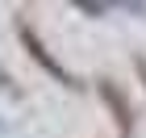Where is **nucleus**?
<instances>
[{
    "mask_svg": "<svg viewBox=\"0 0 146 138\" xmlns=\"http://www.w3.org/2000/svg\"><path fill=\"white\" fill-rule=\"evenodd\" d=\"M134 71H138V80H142V88H146V55L134 59Z\"/></svg>",
    "mask_w": 146,
    "mask_h": 138,
    "instance_id": "4",
    "label": "nucleus"
},
{
    "mask_svg": "<svg viewBox=\"0 0 146 138\" xmlns=\"http://www.w3.org/2000/svg\"><path fill=\"white\" fill-rule=\"evenodd\" d=\"M17 38H21L25 55L34 59V63H38V67L46 71V75H54V80L63 84V88H71V92H79V88H84V84H79V75H71V71L63 67V63H58V59L50 55V50H46V42H42V38L34 34V25L25 21V17H17Z\"/></svg>",
    "mask_w": 146,
    "mask_h": 138,
    "instance_id": "1",
    "label": "nucleus"
},
{
    "mask_svg": "<svg viewBox=\"0 0 146 138\" xmlns=\"http://www.w3.org/2000/svg\"><path fill=\"white\" fill-rule=\"evenodd\" d=\"M113 4H92V0H75V13H92V17H100V13H109Z\"/></svg>",
    "mask_w": 146,
    "mask_h": 138,
    "instance_id": "3",
    "label": "nucleus"
},
{
    "mask_svg": "<svg viewBox=\"0 0 146 138\" xmlns=\"http://www.w3.org/2000/svg\"><path fill=\"white\" fill-rule=\"evenodd\" d=\"M96 92H100L104 109H109L113 121H117V134H121V138H134V105H129V96H125V92L117 88L109 75H100V80H96Z\"/></svg>",
    "mask_w": 146,
    "mask_h": 138,
    "instance_id": "2",
    "label": "nucleus"
}]
</instances>
